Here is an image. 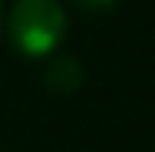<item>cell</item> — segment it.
Returning a JSON list of instances; mask_svg holds the SVG:
<instances>
[{
  "label": "cell",
  "instance_id": "obj_1",
  "mask_svg": "<svg viewBox=\"0 0 155 152\" xmlns=\"http://www.w3.org/2000/svg\"><path fill=\"white\" fill-rule=\"evenodd\" d=\"M7 33L23 56H50L66 36V10L60 0H17L7 13Z\"/></svg>",
  "mask_w": 155,
  "mask_h": 152
},
{
  "label": "cell",
  "instance_id": "obj_2",
  "mask_svg": "<svg viewBox=\"0 0 155 152\" xmlns=\"http://www.w3.org/2000/svg\"><path fill=\"white\" fill-rule=\"evenodd\" d=\"M46 83H50L53 90H60V93L76 90V86L83 83V66H79V60H76V56H66V53L53 56L50 66H46Z\"/></svg>",
  "mask_w": 155,
  "mask_h": 152
},
{
  "label": "cell",
  "instance_id": "obj_3",
  "mask_svg": "<svg viewBox=\"0 0 155 152\" xmlns=\"http://www.w3.org/2000/svg\"><path fill=\"white\" fill-rule=\"evenodd\" d=\"M79 7H86V10H109L116 0H76Z\"/></svg>",
  "mask_w": 155,
  "mask_h": 152
},
{
  "label": "cell",
  "instance_id": "obj_4",
  "mask_svg": "<svg viewBox=\"0 0 155 152\" xmlns=\"http://www.w3.org/2000/svg\"><path fill=\"white\" fill-rule=\"evenodd\" d=\"M0 23H3V7H0Z\"/></svg>",
  "mask_w": 155,
  "mask_h": 152
}]
</instances>
